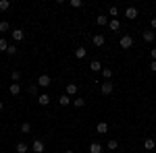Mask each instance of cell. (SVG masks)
I'll return each instance as SVG.
<instances>
[{
    "mask_svg": "<svg viewBox=\"0 0 156 153\" xmlns=\"http://www.w3.org/2000/svg\"><path fill=\"white\" fill-rule=\"evenodd\" d=\"M119 46L123 48V50H129V48H133V37L127 35V33H123V35L119 37Z\"/></svg>",
    "mask_w": 156,
    "mask_h": 153,
    "instance_id": "cell-1",
    "label": "cell"
},
{
    "mask_svg": "<svg viewBox=\"0 0 156 153\" xmlns=\"http://www.w3.org/2000/svg\"><path fill=\"white\" fill-rule=\"evenodd\" d=\"M31 151H34V153H44V151H46V145H44V141L34 139V143H31Z\"/></svg>",
    "mask_w": 156,
    "mask_h": 153,
    "instance_id": "cell-2",
    "label": "cell"
},
{
    "mask_svg": "<svg viewBox=\"0 0 156 153\" xmlns=\"http://www.w3.org/2000/svg\"><path fill=\"white\" fill-rule=\"evenodd\" d=\"M112 89H115V85H112L110 81L100 83V93H102V95H110V93H112Z\"/></svg>",
    "mask_w": 156,
    "mask_h": 153,
    "instance_id": "cell-3",
    "label": "cell"
},
{
    "mask_svg": "<svg viewBox=\"0 0 156 153\" xmlns=\"http://www.w3.org/2000/svg\"><path fill=\"white\" fill-rule=\"evenodd\" d=\"M50 83H52L50 75H40L37 77V87H50Z\"/></svg>",
    "mask_w": 156,
    "mask_h": 153,
    "instance_id": "cell-4",
    "label": "cell"
},
{
    "mask_svg": "<svg viewBox=\"0 0 156 153\" xmlns=\"http://www.w3.org/2000/svg\"><path fill=\"white\" fill-rule=\"evenodd\" d=\"M137 15H140V11H137L135 6H127V8H125V17H127L129 21H133V19H137Z\"/></svg>",
    "mask_w": 156,
    "mask_h": 153,
    "instance_id": "cell-5",
    "label": "cell"
},
{
    "mask_svg": "<svg viewBox=\"0 0 156 153\" xmlns=\"http://www.w3.org/2000/svg\"><path fill=\"white\" fill-rule=\"evenodd\" d=\"M142 37H144L146 44H152V42L156 39V31H152V29H146L144 33H142Z\"/></svg>",
    "mask_w": 156,
    "mask_h": 153,
    "instance_id": "cell-6",
    "label": "cell"
},
{
    "mask_svg": "<svg viewBox=\"0 0 156 153\" xmlns=\"http://www.w3.org/2000/svg\"><path fill=\"white\" fill-rule=\"evenodd\" d=\"M77 91H79V87H77L75 83H69V85L65 87V93L69 95V97H75V95H77Z\"/></svg>",
    "mask_w": 156,
    "mask_h": 153,
    "instance_id": "cell-7",
    "label": "cell"
},
{
    "mask_svg": "<svg viewBox=\"0 0 156 153\" xmlns=\"http://www.w3.org/2000/svg\"><path fill=\"white\" fill-rule=\"evenodd\" d=\"M11 37L15 39V42H23V39H25L23 29H12V31H11Z\"/></svg>",
    "mask_w": 156,
    "mask_h": 153,
    "instance_id": "cell-8",
    "label": "cell"
},
{
    "mask_svg": "<svg viewBox=\"0 0 156 153\" xmlns=\"http://www.w3.org/2000/svg\"><path fill=\"white\" fill-rule=\"evenodd\" d=\"M92 42H94V46H96V48H102V46H104V42H106V37L102 35V33H96V35L92 37Z\"/></svg>",
    "mask_w": 156,
    "mask_h": 153,
    "instance_id": "cell-9",
    "label": "cell"
},
{
    "mask_svg": "<svg viewBox=\"0 0 156 153\" xmlns=\"http://www.w3.org/2000/svg\"><path fill=\"white\" fill-rule=\"evenodd\" d=\"M29 149H31V147H29V145H27V143H17V145H15V153H27L29 151Z\"/></svg>",
    "mask_w": 156,
    "mask_h": 153,
    "instance_id": "cell-10",
    "label": "cell"
},
{
    "mask_svg": "<svg viewBox=\"0 0 156 153\" xmlns=\"http://www.w3.org/2000/svg\"><path fill=\"white\" fill-rule=\"evenodd\" d=\"M50 99H52V97H50L48 93H40L37 95V104H40V106H48Z\"/></svg>",
    "mask_w": 156,
    "mask_h": 153,
    "instance_id": "cell-11",
    "label": "cell"
},
{
    "mask_svg": "<svg viewBox=\"0 0 156 153\" xmlns=\"http://www.w3.org/2000/svg\"><path fill=\"white\" fill-rule=\"evenodd\" d=\"M102 68H104V66H102V62H100V60H92V62H90V71L102 72Z\"/></svg>",
    "mask_w": 156,
    "mask_h": 153,
    "instance_id": "cell-12",
    "label": "cell"
},
{
    "mask_svg": "<svg viewBox=\"0 0 156 153\" xmlns=\"http://www.w3.org/2000/svg\"><path fill=\"white\" fill-rule=\"evenodd\" d=\"M96 132L106 135V132H108V122H104V120H102V122H98V124H96Z\"/></svg>",
    "mask_w": 156,
    "mask_h": 153,
    "instance_id": "cell-13",
    "label": "cell"
},
{
    "mask_svg": "<svg viewBox=\"0 0 156 153\" xmlns=\"http://www.w3.org/2000/svg\"><path fill=\"white\" fill-rule=\"evenodd\" d=\"M58 104H60V106H71V104H73V97H69L67 93H62L58 97Z\"/></svg>",
    "mask_w": 156,
    "mask_h": 153,
    "instance_id": "cell-14",
    "label": "cell"
},
{
    "mask_svg": "<svg viewBox=\"0 0 156 153\" xmlns=\"http://www.w3.org/2000/svg\"><path fill=\"white\" fill-rule=\"evenodd\" d=\"M85 56H87V50H85L83 46L75 48V58H77V60H81V58H85Z\"/></svg>",
    "mask_w": 156,
    "mask_h": 153,
    "instance_id": "cell-15",
    "label": "cell"
},
{
    "mask_svg": "<svg viewBox=\"0 0 156 153\" xmlns=\"http://www.w3.org/2000/svg\"><path fill=\"white\" fill-rule=\"evenodd\" d=\"M104 151V147H102V145H100V143H90V153H102Z\"/></svg>",
    "mask_w": 156,
    "mask_h": 153,
    "instance_id": "cell-16",
    "label": "cell"
},
{
    "mask_svg": "<svg viewBox=\"0 0 156 153\" xmlns=\"http://www.w3.org/2000/svg\"><path fill=\"white\" fill-rule=\"evenodd\" d=\"M144 149H146V151H154V149H156V141H154V139H146V141H144Z\"/></svg>",
    "mask_w": 156,
    "mask_h": 153,
    "instance_id": "cell-17",
    "label": "cell"
},
{
    "mask_svg": "<svg viewBox=\"0 0 156 153\" xmlns=\"http://www.w3.org/2000/svg\"><path fill=\"white\" fill-rule=\"evenodd\" d=\"M108 29H110V31H119L121 29L119 19H110V21H108Z\"/></svg>",
    "mask_w": 156,
    "mask_h": 153,
    "instance_id": "cell-18",
    "label": "cell"
},
{
    "mask_svg": "<svg viewBox=\"0 0 156 153\" xmlns=\"http://www.w3.org/2000/svg\"><path fill=\"white\" fill-rule=\"evenodd\" d=\"M85 106V97H73V108H83Z\"/></svg>",
    "mask_w": 156,
    "mask_h": 153,
    "instance_id": "cell-19",
    "label": "cell"
},
{
    "mask_svg": "<svg viewBox=\"0 0 156 153\" xmlns=\"http://www.w3.org/2000/svg\"><path fill=\"white\" fill-rule=\"evenodd\" d=\"M9 91H11V95H19L21 93V85H19V83H11Z\"/></svg>",
    "mask_w": 156,
    "mask_h": 153,
    "instance_id": "cell-20",
    "label": "cell"
},
{
    "mask_svg": "<svg viewBox=\"0 0 156 153\" xmlns=\"http://www.w3.org/2000/svg\"><path fill=\"white\" fill-rule=\"evenodd\" d=\"M96 23L100 25V27H106V25H108V17H106V15H98V17H96Z\"/></svg>",
    "mask_w": 156,
    "mask_h": 153,
    "instance_id": "cell-21",
    "label": "cell"
},
{
    "mask_svg": "<svg viewBox=\"0 0 156 153\" xmlns=\"http://www.w3.org/2000/svg\"><path fill=\"white\" fill-rule=\"evenodd\" d=\"M106 149H108V151H115V149H119V141H117V139H110V141L106 143Z\"/></svg>",
    "mask_w": 156,
    "mask_h": 153,
    "instance_id": "cell-22",
    "label": "cell"
},
{
    "mask_svg": "<svg viewBox=\"0 0 156 153\" xmlns=\"http://www.w3.org/2000/svg\"><path fill=\"white\" fill-rule=\"evenodd\" d=\"M100 75H102V77H104V81H110V79H112V71H110V68H108V66H104V68H102V72H100Z\"/></svg>",
    "mask_w": 156,
    "mask_h": 153,
    "instance_id": "cell-23",
    "label": "cell"
},
{
    "mask_svg": "<svg viewBox=\"0 0 156 153\" xmlns=\"http://www.w3.org/2000/svg\"><path fill=\"white\" fill-rule=\"evenodd\" d=\"M6 31H11V23L9 21H0V33H6Z\"/></svg>",
    "mask_w": 156,
    "mask_h": 153,
    "instance_id": "cell-24",
    "label": "cell"
},
{
    "mask_svg": "<svg viewBox=\"0 0 156 153\" xmlns=\"http://www.w3.org/2000/svg\"><path fill=\"white\" fill-rule=\"evenodd\" d=\"M21 132H23V135H29V132H31V124H29V122H23V124H21Z\"/></svg>",
    "mask_w": 156,
    "mask_h": 153,
    "instance_id": "cell-25",
    "label": "cell"
},
{
    "mask_svg": "<svg viewBox=\"0 0 156 153\" xmlns=\"http://www.w3.org/2000/svg\"><path fill=\"white\" fill-rule=\"evenodd\" d=\"M21 77H23V75H21V71H12V72H11V79H12L15 83L21 81Z\"/></svg>",
    "mask_w": 156,
    "mask_h": 153,
    "instance_id": "cell-26",
    "label": "cell"
},
{
    "mask_svg": "<svg viewBox=\"0 0 156 153\" xmlns=\"http://www.w3.org/2000/svg\"><path fill=\"white\" fill-rule=\"evenodd\" d=\"M27 93L29 95H37V83H31V85L27 87Z\"/></svg>",
    "mask_w": 156,
    "mask_h": 153,
    "instance_id": "cell-27",
    "label": "cell"
},
{
    "mask_svg": "<svg viewBox=\"0 0 156 153\" xmlns=\"http://www.w3.org/2000/svg\"><path fill=\"white\" fill-rule=\"evenodd\" d=\"M11 8V0H0V11H9Z\"/></svg>",
    "mask_w": 156,
    "mask_h": 153,
    "instance_id": "cell-28",
    "label": "cell"
},
{
    "mask_svg": "<svg viewBox=\"0 0 156 153\" xmlns=\"http://www.w3.org/2000/svg\"><path fill=\"white\" fill-rule=\"evenodd\" d=\"M17 52H19V48L15 46V44H11V46H9V50H6V54H9V56H15Z\"/></svg>",
    "mask_w": 156,
    "mask_h": 153,
    "instance_id": "cell-29",
    "label": "cell"
},
{
    "mask_svg": "<svg viewBox=\"0 0 156 153\" xmlns=\"http://www.w3.org/2000/svg\"><path fill=\"white\" fill-rule=\"evenodd\" d=\"M69 4H71V8H81L83 6V0H71Z\"/></svg>",
    "mask_w": 156,
    "mask_h": 153,
    "instance_id": "cell-30",
    "label": "cell"
},
{
    "mask_svg": "<svg viewBox=\"0 0 156 153\" xmlns=\"http://www.w3.org/2000/svg\"><path fill=\"white\" fill-rule=\"evenodd\" d=\"M9 46H11V44H6V39H4V37H0V52H6Z\"/></svg>",
    "mask_w": 156,
    "mask_h": 153,
    "instance_id": "cell-31",
    "label": "cell"
},
{
    "mask_svg": "<svg viewBox=\"0 0 156 153\" xmlns=\"http://www.w3.org/2000/svg\"><path fill=\"white\" fill-rule=\"evenodd\" d=\"M108 15L110 17H119V6H110L108 8Z\"/></svg>",
    "mask_w": 156,
    "mask_h": 153,
    "instance_id": "cell-32",
    "label": "cell"
},
{
    "mask_svg": "<svg viewBox=\"0 0 156 153\" xmlns=\"http://www.w3.org/2000/svg\"><path fill=\"white\" fill-rule=\"evenodd\" d=\"M150 29L156 31V17H152V21H150Z\"/></svg>",
    "mask_w": 156,
    "mask_h": 153,
    "instance_id": "cell-33",
    "label": "cell"
},
{
    "mask_svg": "<svg viewBox=\"0 0 156 153\" xmlns=\"http://www.w3.org/2000/svg\"><path fill=\"white\" fill-rule=\"evenodd\" d=\"M150 71L156 72V60H152V62H150Z\"/></svg>",
    "mask_w": 156,
    "mask_h": 153,
    "instance_id": "cell-34",
    "label": "cell"
},
{
    "mask_svg": "<svg viewBox=\"0 0 156 153\" xmlns=\"http://www.w3.org/2000/svg\"><path fill=\"white\" fill-rule=\"evenodd\" d=\"M150 56H152V60H156V48H152V50H150Z\"/></svg>",
    "mask_w": 156,
    "mask_h": 153,
    "instance_id": "cell-35",
    "label": "cell"
},
{
    "mask_svg": "<svg viewBox=\"0 0 156 153\" xmlns=\"http://www.w3.org/2000/svg\"><path fill=\"white\" fill-rule=\"evenodd\" d=\"M65 153H75V151H73V149H65Z\"/></svg>",
    "mask_w": 156,
    "mask_h": 153,
    "instance_id": "cell-36",
    "label": "cell"
},
{
    "mask_svg": "<svg viewBox=\"0 0 156 153\" xmlns=\"http://www.w3.org/2000/svg\"><path fill=\"white\" fill-rule=\"evenodd\" d=\"M2 108H4V104H2V99H0V112H2Z\"/></svg>",
    "mask_w": 156,
    "mask_h": 153,
    "instance_id": "cell-37",
    "label": "cell"
},
{
    "mask_svg": "<svg viewBox=\"0 0 156 153\" xmlns=\"http://www.w3.org/2000/svg\"><path fill=\"white\" fill-rule=\"evenodd\" d=\"M148 153H154V151H148Z\"/></svg>",
    "mask_w": 156,
    "mask_h": 153,
    "instance_id": "cell-38",
    "label": "cell"
}]
</instances>
